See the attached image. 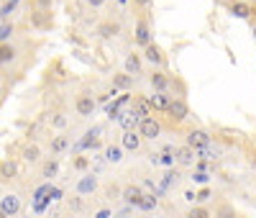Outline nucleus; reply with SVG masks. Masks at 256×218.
I'll return each instance as SVG.
<instances>
[{"label":"nucleus","mask_w":256,"mask_h":218,"mask_svg":"<svg viewBox=\"0 0 256 218\" xmlns=\"http://www.w3.org/2000/svg\"><path fill=\"white\" fill-rule=\"evenodd\" d=\"M0 172H3V177H10V174H16V164H13V162H3Z\"/></svg>","instance_id":"obj_26"},{"label":"nucleus","mask_w":256,"mask_h":218,"mask_svg":"<svg viewBox=\"0 0 256 218\" xmlns=\"http://www.w3.org/2000/svg\"><path fill=\"white\" fill-rule=\"evenodd\" d=\"M105 3V0H87V5H93V8H100Z\"/></svg>","instance_id":"obj_35"},{"label":"nucleus","mask_w":256,"mask_h":218,"mask_svg":"<svg viewBox=\"0 0 256 218\" xmlns=\"http://www.w3.org/2000/svg\"><path fill=\"white\" fill-rule=\"evenodd\" d=\"M159 134H161V123L156 121V118H152V115H146V118H141V123H139V136L141 139H159Z\"/></svg>","instance_id":"obj_1"},{"label":"nucleus","mask_w":256,"mask_h":218,"mask_svg":"<svg viewBox=\"0 0 256 218\" xmlns=\"http://www.w3.org/2000/svg\"><path fill=\"white\" fill-rule=\"evenodd\" d=\"M56 174V162H47L44 164V177H54Z\"/></svg>","instance_id":"obj_28"},{"label":"nucleus","mask_w":256,"mask_h":218,"mask_svg":"<svg viewBox=\"0 0 256 218\" xmlns=\"http://www.w3.org/2000/svg\"><path fill=\"white\" fill-rule=\"evenodd\" d=\"M195 149H190V147H179L177 149V162L182 164V167H190V164H195Z\"/></svg>","instance_id":"obj_9"},{"label":"nucleus","mask_w":256,"mask_h":218,"mask_svg":"<svg viewBox=\"0 0 256 218\" xmlns=\"http://www.w3.org/2000/svg\"><path fill=\"white\" fill-rule=\"evenodd\" d=\"M93 110H95V100L90 95H80L77 98V113L80 115H93Z\"/></svg>","instance_id":"obj_10"},{"label":"nucleus","mask_w":256,"mask_h":218,"mask_svg":"<svg viewBox=\"0 0 256 218\" xmlns=\"http://www.w3.org/2000/svg\"><path fill=\"white\" fill-rule=\"evenodd\" d=\"M87 190H95V180H82L80 193H87Z\"/></svg>","instance_id":"obj_29"},{"label":"nucleus","mask_w":256,"mask_h":218,"mask_svg":"<svg viewBox=\"0 0 256 218\" xmlns=\"http://www.w3.org/2000/svg\"><path fill=\"white\" fill-rule=\"evenodd\" d=\"M187 218H210V213H207L205 208H192V211L187 213Z\"/></svg>","instance_id":"obj_27"},{"label":"nucleus","mask_w":256,"mask_h":218,"mask_svg":"<svg viewBox=\"0 0 256 218\" xmlns=\"http://www.w3.org/2000/svg\"><path fill=\"white\" fill-rule=\"evenodd\" d=\"M215 218H236V211L231 206H220L218 213H215Z\"/></svg>","instance_id":"obj_23"},{"label":"nucleus","mask_w":256,"mask_h":218,"mask_svg":"<svg viewBox=\"0 0 256 218\" xmlns=\"http://www.w3.org/2000/svg\"><path fill=\"white\" fill-rule=\"evenodd\" d=\"M74 167H77V169H85V167H87V159H82V157H80L77 162H74Z\"/></svg>","instance_id":"obj_34"},{"label":"nucleus","mask_w":256,"mask_h":218,"mask_svg":"<svg viewBox=\"0 0 256 218\" xmlns=\"http://www.w3.org/2000/svg\"><path fill=\"white\" fill-rule=\"evenodd\" d=\"M139 147H141V136H139V131H126V134H123V149L136 152Z\"/></svg>","instance_id":"obj_8"},{"label":"nucleus","mask_w":256,"mask_h":218,"mask_svg":"<svg viewBox=\"0 0 256 218\" xmlns=\"http://www.w3.org/2000/svg\"><path fill=\"white\" fill-rule=\"evenodd\" d=\"M167 113L172 115L174 121H185L187 115H190V108H187V103H185V100H172V103H169V108H167Z\"/></svg>","instance_id":"obj_3"},{"label":"nucleus","mask_w":256,"mask_h":218,"mask_svg":"<svg viewBox=\"0 0 256 218\" xmlns=\"http://www.w3.org/2000/svg\"><path fill=\"white\" fill-rule=\"evenodd\" d=\"M123 200H126V203H136V206H139V200H141V190H139L136 185H128L126 190H123Z\"/></svg>","instance_id":"obj_15"},{"label":"nucleus","mask_w":256,"mask_h":218,"mask_svg":"<svg viewBox=\"0 0 256 218\" xmlns=\"http://www.w3.org/2000/svg\"><path fill=\"white\" fill-rule=\"evenodd\" d=\"M192 180H195V182H207V174H205V172H195Z\"/></svg>","instance_id":"obj_32"},{"label":"nucleus","mask_w":256,"mask_h":218,"mask_svg":"<svg viewBox=\"0 0 256 218\" xmlns=\"http://www.w3.org/2000/svg\"><path fill=\"white\" fill-rule=\"evenodd\" d=\"M169 103H172V98L167 93H154L152 98H149V106H152L154 110H167Z\"/></svg>","instance_id":"obj_7"},{"label":"nucleus","mask_w":256,"mask_h":218,"mask_svg":"<svg viewBox=\"0 0 256 218\" xmlns=\"http://www.w3.org/2000/svg\"><path fill=\"white\" fill-rule=\"evenodd\" d=\"M136 44H141V47H149V44H152V28H149L146 21L136 23Z\"/></svg>","instance_id":"obj_6"},{"label":"nucleus","mask_w":256,"mask_h":218,"mask_svg":"<svg viewBox=\"0 0 256 218\" xmlns=\"http://www.w3.org/2000/svg\"><path fill=\"white\" fill-rule=\"evenodd\" d=\"M210 198V190H207V187H205V190H200L198 195H195V200H198V203H205Z\"/></svg>","instance_id":"obj_31"},{"label":"nucleus","mask_w":256,"mask_h":218,"mask_svg":"<svg viewBox=\"0 0 256 218\" xmlns=\"http://www.w3.org/2000/svg\"><path fill=\"white\" fill-rule=\"evenodd\" d=\"M118 31H120L118 23H100V26H98V34H100L102 39H110V36H115Z\"/></svg>","instance_id":"obj_14"},{"label":"nucleus","mask_w":256,"mask_h":218,"mask_svg":"<svg viewBox=\"0 0 256 218\" xmlns=\"http://www.w3.org/2000/svg\"><path fill=\"white\" fill-rule=\"evenodd\" d=\"M136 113L141 115V118H146V115L152 113V106H149V100H139V106H136Z\"/></svg>","instance_id":"obj_24"},{"label":"nucleus","mask_w":256,"mask_h":218,"mask_svg":"<svg viewBox=\"0 0 256 218\" xmlns=\"http://www.w3.org/2000/svg\"><path fill=\"white\" fill-rule=\"evenodd\" d=\"M139 206H141L144 211H152V208L156 206V198H154V195H141V200H139Z\"/></svg>","instance_id":"obj_22"},{"label":"nucleus","mask_w":256,"mask_h":218,"mask_svg":"<svg viewBox=\"0 0 256 218\" xmlns=\"http://www.w3.org/2000/svg\"><path fill=\"white\" fill-rule=\"evenodd\" d=\"M187 147L190 149H203V147H210V136L205 134V131H200V128H192L190 131V136H187Z\"/></svg>","instance_id":"obj_2"},{"label":"nucleus","mask_w":256,"mask_h":218,"mask_svg":"<svg viewBox=\"0 0 256 218\" xmlns=\"http://www.w3.org/2000/svg\"><path fill=\"white\" fill-rule=\"evenodd\" d=\"M51 149H54V152H64V149H67V139H64V136H56V139L51 141Z\"/></svg>","instance_id":"obj_25"},{"label":"nucleus","mask_w":256,"mask_h":218,"mask_svg":"<svg viewBox=\"0 0 256 218\" xmlns=\"http://www.w3.org/2000/svg\"><path fill=\"white\" fill-rule=\"evenodd\" d=\"M39 157H41V149L36 147V144H31V147L23 149V159H26V162H39Z\"/></svg>","instance_id":"obj_18"},{"label":"nucleus","mask_w":256,"mask_h":218,"mask_svg":"<svg viewBox=\"0 0 256 218\" xmlns=\"http://www.w3.org/2000/svg\"><path fill=\"white\" fill-rule=\"evenodd\" d=\"M105 157H108V162L118 164L120 159H123V152H120V147H108V152H105Z\"/></svg>","instance_id":"obj_19"},{"label":"nucleus","mask_w":256,"mask_h":218,"mask_svg":"<svg viewBox=\"0 0 256 218\" xmlns=\"http://www.w3.org/2000/svg\"><path fill=\"white\" fill-rule=\"evenodd\" d=\"M136 3H139V5H144V8H146V5H152V0H136Z\"/></svg>","instance_id":"obj_36"},{"label":"nucleus","mask_w":256,"mask_h":218,"mask_svg":"<svg viewBox=\"0 0 256 218\" xmlns=\"http://www.w3.org/2000/svg\"><path fill=\"white\" fill-rule=\"evenodd\" d=\"M126 75H141V56L139 54L126 56Z\"/></svg>","instance_id":"obj_12"},{"label":"nucleus","mask_w":256,"mask_h":218,"mask_svg":"<svg viewBox=\"0 0 256 218\" xmlns=\"http://www.w3.org/2000/svg\"><path fill=\"white\" fill-rule=\"evenodd\" d=\"M144 54H146V59L152 62V64H161V62H164V54H161V49L156 47V44H149V47H144Z\"/></svg>","instance_id":"obj_11"},{"label":"nucleus","mask_w":256,"mask_h":218,"mask_svg":"<svg viewBox=\"0 0 256 218\" xmlns=\"http://www.w3.org/2000/svg\"><path fill=\"white\" fill-rule=\"evenodd\" d=\"M254 39H256V26H254Z\"/></svg>","instance_id":"obj_39"},{"label":"nucleus","mask_w":256,"mask_h":218,"mask_svg":"<svg viewBox=\"0 0 256 218\" xmlns=\"http://www.w3.org/2000/svg\"><path fill=\"white\" fill-rule=\"evenodd\" d=\"M231 13H233V16H238V18H249L254 10H251L246 3H233V5H231Z\"/></svg>","instance_id":"obj_17"},{"label":"nucleus","mask_w":256,"mask_h":218,"mask_svg":"<svg viewBox=\"0 0 256 218\" xmlns=\"http://www.w3.org/2000/svg\"><path fill=\"white\" fill-rule=\"evenodd\" d=\"M139 123H141V115L136 110H126L123 115H120V126H123V131H136Z\"/></svg>","instance_id":"obj_5"},{"label":"nucleus","mask_w":256,"mask_h":218,"mask_svg":"<svg viewBox=\"0 0 256 218\" xmlns=\"http://www.w3.org/2000/svg\"><path fill=\"white\" fill-rule=\"evenodd\" d=\"M13 56H16V49L8 47V44H3V47H0V64H3V62H10Z\"/></svg>","instance_id":"obj_20"},{"label":"nucleus","mask_w":256,"mask_h":218,"mask_svg":"<svg viewBox=\"0 0 256 218\" xmlns=\"http://www.w3.org/2000/svg\"><path fill=\"white\" fill-rule=\"evenodd\" d=\"M131 85H133V77L126 75V72H123V75H115V77H113V87H115V90H118V87H120V90H128Z\"/></svg>","instance_id":"obj_16"},{"label":"nucleus","mask_w":256,"mask_h":218,"mask_svg":"<svg viewBox=\"0 0 256 218\" xmlns=\"http://www.w3.org/2000/svg\"><path fill=\"white\" fill-rule=\"evenodd\" d=\"M69 208H72V211H80V208H82V203H80L77 198H74V200H69Z\"/></svg>","instance_id":"obj_33"},{"label":"nucleus","mask_w":256,"mask_h":218,"mask_svg":"<svg viewBox=\"0 0 256 218\" xmlns=\"http://www.w3.org/2000/svg\"><path fill=\"white\" fill-rule=\"evenodd\" d=\"M51 123H54V126H59V128H64V126H67V118H64V115H54Z\"/></svg>","instance_id":"obj_30"},{"label":"nucleus","mask_w":256,"mask_h":218,"mask_svg":"<svg viewBox=\"0 0 256 218\" xmlns=\"http://www.w3.org/2000/svg\"><path fill=\"white\" fill-rule=\"evenodd\" d=\"M152 85H154V90H156V93H167V87H169V77H167V75H161V72H154V75H152Z\"/></svg>","instance_id":"obj_13"},{"label":"nucleus","mask_w":256,"mask_h":218,"mask_svg":"<svg viewBox=\"0 0 256 218\" xmlns=\"http://www.w3.org/2000/svg\"><path fill=\"white\" fill-rule=\"evenodd\" d=\"M0 211H3L8 218L16 216V213L21 211V198H18V195H5L3 203H0Z\"/></svg>","instance_id":"obj_4"},{"label":"nucleus","mask_w":256,"mask_h":218,"mask_svg":"<svg viewBox=\"0 0 256 218\" xmlns=\"http://www.w3.org/2000/svg\"><path fill=\"white\" fill-rule=\"evenodd\" d=\"M13 34V23H8L5 18H0V41H5Z\"/></svg>","instance_id":"obj_21"},{"label":"nucleus","mask_w":256,"mask_h":218,"mask_svg":"<svg viewBox=\"0 0 256 218\" xmlns=\"http://www.w3.org/2000/svg\"><path fill=\"white\" fill-rule=\"evenodd\" d=\"M39 3H41V5H49V3H51V0H39Z\"/></svg>","instance_id":"obj_37"},{"label":"nucleus","mask_w":256,"mask_h":218,"mask_svg":"<svg viewBox=\"0 0 256 218\" xmlns=\"http://www.w3.org/2000/svg\"><path fill=\"white\" fill-rule=\"evenodd\" d=\"M0 218H8V216H5V213H3V211H0Z\"/></svg>","instance_id":"obj_38"}]
</instances>
